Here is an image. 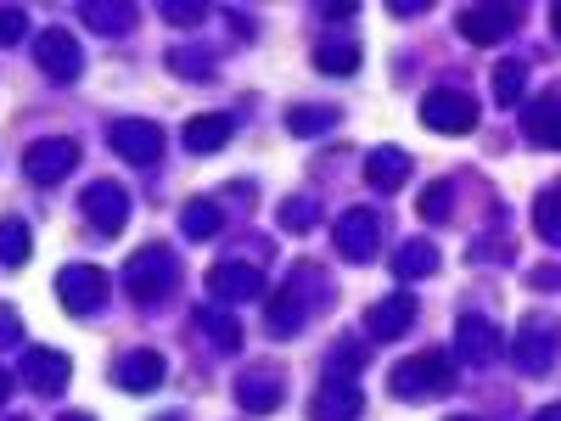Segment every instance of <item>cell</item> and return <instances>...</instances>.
Returning <instances> with one entry per match:
<instances>
[{
    "label": "cell",
    "instance_id": "35",
    "mask_svg": "<svg viewBox=\"0 0 561 421\" xmlns=\"http://www.w3.org/2000/svg\"><path fill=\"white\" fill-rule=\"evenodd\" d=\"M163 18L174 29H197L203 23V7H192V0H163Z\"/></svg>",
    "mask_w": 561,
    "mask_h": 421
},
{
    "label": "cell",
    "instance_id": "44",
    "mask_svg": "<svg viewBox=\"0 0 561 421\" xmlns=\"http://www.w3.org/2000/svg\"><path fill=\"white\" fill-rule=\"evenodd\" d=\"M449 421H472V416H449Z\"/></svg>",
    "mask_w": 561,
    "mask_h": 421
},
{
    "label": "cell",
    "instance_id": "36",
    "mask_svg": "<svg viewBox=\"0 0 561 421\" xmlns=\"http://www.w3.org/2000/svg\"><path fill=\"white\" fill-rule=\"evenodd\" d=\"M169 68H174V73H192V79H208V73H214L208 57H185V52H169Z\"/></svg>",
    "mask_w": 561,
    "mask_h": 421
},
{
    "label": "cell",
    "instance_id": "41",
    "mask_svg": "<svg viewBox=\"0 0 561 421\" xmlns=\"http://www.w3.org/2000/svg\"><path fill=\"white\" fill-rule=\"evenodd\" d=\"M57 421H96V416H90V410H62Z\"/></svg>",
    "mask_w": 561,
    "mask_h": 421
},
{
    "label": "cell",
    "instance_id": "26",
    "mask_svg": "<svg viewBox=\"0 0 561 421\" xmlns=\"http://www.w3.org/2000/svg\"><path fill=\"white\" fill-rule=\"evenodd\" d=\"M534 230H539L550 248H561V180L545 185V192L534 197Z\"/></svg>",
    "mask_w": 561,
    "mask_h": 421
},
{
    "label": "cell",
    "instance_id": "8",
    "mask_svg": "<svg viewBox=\"0 0 561 421\" xmlns=\"http://www.w3.org/2000/svg\"><path fill=\"white\" fill-rule=\"evenodd\" d=\"M505 354V332L483 315H460L455 320V360L460 365H494Z\"/></svg>",
    "mask_w": 561,
    "mask_h": 421
},
{
    "label": "cell",
    "instance_id": "14",
    "mask_svg": "<svg viewBox=\"0 0 561 421\" xmlns=\"http://www.w3.org/2000/svg\"><path fill=\"white\" fill-rule=\"evenodd\" d=\"M280 399H287V377H280L275 365H248L237 377V405L242 410L270 416V410H280Z\"/></svg>",
    "mask_w": 561,
    "mask_h": 421
},
{
    "label": "cell",
    "instance_id": "13",
    "mask_svg": "<svg viewBox=\"0 0 561 421\" xmlns=\"http://www.w3.org/2000/svg\"><path fill=\"white\" fill-rule=\"evenodd\" d=\"M208 293H214V304H248V298H259L264 293V275L253 270V264H242V259H219L214 270H208Z\"/></svg>",
    "mask_w": 561,
    "mask_h": 421
},
{
    "label": "cell",
    "instance_id": "45",
    "mask_svg": "<svg viewBox=\"0 0 561 421\" xmlns=\"http://www.w3.org/2000/svg\"><path fill=\"white\" fill-rule=\"evenodd\" d=\"M18 421H23V416H18Z\"/></svg>",
    "mask_w": 561,
    "mask_h": 421
},
{
    "label": "cell",
    "instance_id": "4",
    "mask_svg": "<svg viewBox=\"0 0 561 421\" xmlns=\"http://www.w3.org/2000/svg\"><path fill=\"white\" fill-rule=\"evenodd\" d=\"M73 169H79V140H68V135H45V140H34V147L23 152V174L34 185H57Z\"/></svg>",
    "mask_w": 561,
    "mask_h": 421
},
{
    "label": "cell",
    "instance_id": "40",
    "mask_svg": "<svg viewBox=\"0 0 561 421\" xmlns=\"http://www.w3.org/2000/svg\"><path fill=\"white\" fill-rule=\"evenodd\" d=\"M7 399H12V371L0 365V405H7Z\"/></svg>",
    "mask_w": 561,
    "mask_h": 421
},
{
    "label": "cell",
    "instance_id": "6",
    "mask_svg": "<svg viewBox=\"0 0 561 421\" xmlns=\"http://www.w3.org/2000/svg\"><path fill=\"white\" fill-rule=\"evenodd\" d=\"M57 298H62L68 315H96L107 304V270H96V264L57 270Z\"/></svg>",
    "mask_w": 561,
    "mask_h": 421
},
{
    "label": "cell",
    "instance_id": "43",
    "mask_svg": "<svg viewBox=\"0 0 561 421\" xmlns=\"http://www.w3.org/2000/svg\"><path fill=\"white\" fill-rule=\"evenodd\" d=\"M539 421H561V405H550V410H539Z\"/></svg>",
    "mask_w": 561,
    "mask_h": 421
},
{
    "label": "cell",
    "instance_id": "12",
    "mask_svg": "<svg viewBox=\"0 0 561 421\" xmlns=\"http://www.w3.org/2000/svg\"><path fill=\"white\" fill-rule=\"evenodd\" d=\"M84 219H90L96 237H118V230L129 225V192H124V185H113V180H96L84 192Z\"/></svg>",
    "mask_w": 561,
    "mask_h": 421
},
{
    "label": "cell",
    "instance_id": "5",
    "mask_svg": "<svg viewBox=\"0 0 561 421\" xmlns=\"http://www.w3.org/2000/svg\"><path fill=\"white\" fill-rule=\"evenodd\" d=\"M332 242L348 264H370L382 248V214H370V208H348L337 214V230H332Z\"/></svg>",
    "mask_w": 561,
    "mask_h": 421
},
{
    "label": "cell",
    "instance_id": "7",
    "mask_svg": "<svg viewBox=\"0 0 561 421\" xmlns=\"http://www.w3.org/2000/svg\"><path fill=\"white\" fill-rule=\"evenodd\" d=\"M107 140H113V152H118L124 163H135V169H152V163L163 158V129H158L152 118H118V124L107 129Z\"/></svg>",
    "mask_w": 561,
    "mask_h": 421
},
{
    "label": "cell",
    "instance_id": "21",
    "mask_svg": "<svg viewBox=\"0 0 561 421\" xmlns=\"http://www.w3.org/2000/svg\"><path fill=\"white\" fill-rule=\"evenodd\" d=\"M523 135L534 140V147H545V152H561V102H556V96L528 102V113H523Z\"/></svg>",
    "mask_w": 561,
    "mask_h": 421
},
{
    "label": "cell",
    "instance_id": "30",
    "mask_svg": "<svg viewBox=\"0 0 561 421\" xmlns=\"http://www.w3.org/2000/svg\"><path fill=\"white\" fill-rule=\"evenodd\" d=\"M523 84H528V68H523V62H500V68H494V102H500V107L523 102Z\"/></svg>",
    "mask_w": 561,
    "mask_h": 421
},
{
    "label": "cell",
    "instance_id": "22",
    "mask_svg": "<svg viewBox=\"0 0 561 421\" xmlns=\"http://www.w3.org/2000/svg\"><path fill=\"white\" fill-rule=\"evenodd\" d=\"M185 152H219L225 140H230V113H197V118H185Z\"/></svg>",
    "mask_w": 561,
    "mask_h": 421
},
{
    "label": "cell",
    "instance_id": "25",
    "mask_svg": "<svg viewBox=\"0 0 561 421\" xmlns=\"http://www.w3.org/2000/svg\"><path fill=\"white\" fill-rule=\"evenodd\" d=\"M197 326L208 332L214 349H225V354L242 349V326H237V315H230V309H197Z\"/></svg>",
    "mask_w": 561,
    "mask_h": 421
},
{
    "label": "cell",
    "instance_id": "42",
    "mask_svg": "<svg viewBox=\"0 0 561 421\" xmlns=\"http://www.w3.org/2000/svg\"><path fill=\"white\" fill-rule=\"evenodd\" d=\"M550 34L561 39V7H550Z\"/></svg>",
    "mask_w": 561,
    "mask_h": 421
},
{
    "label": "cell",
    "instance_id": "3",
    "mask_svg": "<svg viewBox=\"0 0 561 421\" xmlns=\"http://www.w3.org/2000/svg\"><path fill=\"white\" fill-rule=\"evenodd\" d=\"M455 354L444 349H427V354H415V360H399L388 371V388L393 399H433V394H449L455 388Z\"/></svg>",
    "mask_w": 561,
    "mask_h": 421
},
{
    "label": "cell",
    "instance_id": "15",
    "mask_svg": "<svg viewBox=\"0 0 561 421\" xmlns=\"http://www.w3.org/2000/svg\"><path fill=\"white\" fill-rule=\"evenodd\" d=\"M34 57H39V68L51 73L57 84H73V79L84 73V57H79V39H73L68 29H45V34H39V52H34Z\"/></svg>",
    "mask_w": 561,
    "mask_h": 421
},
{
    "label": "cell",
    "instance_id": "24",
    "mask_svg": "<svg viewBox=\"0 0 561 421\" xmlns=\"http://www.w3.org/2000/svg\"><path fill=\"white\" fill-rule=\"evenodd\" d=\"M180 225H185V237H192V242H208V237H219V230H225V214H219L214 197H192V203H185V214H180Z\"/></svg>",
    "mask_w": 561,
    "mask_h": 421
},
{
    "label": "cell",
    "instance_id": "18",
    "mask_svg": "<svg viewBox=\"0 0 561 421\" xmlns=\"http://www.w3.org/2000/svg\"><path fill=\"white\" fill-rule=\"evenodd\" d=\"M113 383L124 394H152L163 383V354L158 349H129L118 365H113Z\"/></svg>",
    "mask_w": 561,
    "mask_h": 421
},
{
    "label": "cell",
    "instance_id": "19",
    "mask_svg": "<svg viewBox=\"0 0 561 421\" xmlns=\"http://www.w3.org/2000/svg\"><path fill=\"white\" fill-rule=\"evenodd\" d=\"M511 29H517L511 7H466L460 12V39H472V45H500Z\"/></svg>",
    "mask_w": 561,
    "mask_h": 421
},
{
    "label": "cell",
    "instance_id": "27",
    "mask_svg": "<svg viewBox=\"0 0 561 421\" xmlns=\"http://www.w3.org/2000/svg\"><path fill=\"white\" fill-rule=\"evenodd\" d=\"M433 270H438V248L433 242H404L393 253V275L399 281H421V275H433Z\"/></svg>",
    "mask_w": 561,
    "mask_h": 421
},
{
    "label": "cell",
    "instance_id": "2",
    "mask_svg": "<svg viewBox=\"0 0 561 421\" xmlns=\"http://www.w3.org/2000/svg\"><path fill=\"white\" fill-rule=\"evenodd\" d=\"M325 298H332V287L320 281V270H314V264H298V270L287 275V287L270 298V338H298L304 320H309V309L325 304Z\"/></svg>",
    "mask_w": 561,
    "mask_h": 421
},
{
    "label": "cell",
    "instance_id": "39",
    "mask_svg": "<svg viewBox=\"0 0 561 421\" xmlns=\"http://www.w3.org/2000/svg\"><path fill=\"white\" fill-rule=\"evenodd\" d=\"M427 7H415V0H393V18H421Z\"/></svg>",
    "mask_w": 561,
    "mask_h": 421
},
{
    "label": "cell",
    "instance_id": "20",
    "mask_svg": "<svg viewBox=\"0 0 561 421\" xmlns=\"http://www.w3.org/2000/svg\"><path fill=\"white\" fill-rule=\"evenodd\" d=\"M410 152L404 147H370V158H365V180L377 185V192H399V185L410 180Z\"/></svg>",
    "mask_w": 561,
    "mask_h": 421
},
{
    "label": "cell",
    "instance_id": "23",
    "mask_svg": "<svg viewBox=\"0 0 561 421\" xmlns=\"http://www.w3.org/2000/svg\"><path fill=\"white\" fill-rule=\"evenodd\" d=\"M84 23L96 29V34H107V39H118V34H129L140 23V7H124V0H96V7H84Z\"/></svg>",
    "mask_w": 561,
    "mask_h": 421
},
{
    "label": "cell",
    "instance_id": "34",
    "mask_svg": "<svg viewBox=\"0 0 561 421\" xmlns=\"http://www.w3.org/2000/svg\"><path fill=\"white\" fill-rule=\"evenodd\" d=\"M28 34V12H18V7H0V45H18Z\"/></svg>",
    "mask_w": 561,
    "mask_h": 421
},
{
    "label": "cell",
    "instance_id": "17",
    "mask_svg": "<svg viewBox=\"0 0 561 421\" xmlns=\"http://www.w3.org/2000/svg\"><path fill=\"white\" fill-rule=\"evenodd\" d=\"M415 326V298L410 293H393V298H382V304H370V315H365V332H370V343H393V338H404Z\"/></svg>",
    "mask_w": 561,
    "mask_h": 421
},
{
    "label": "cell",
    "instance_id": "33",
    "mask_svg": "<svg viewBox=\"0 0 561 421\" xmlns=\"http://www.w3.org/2000/svg\"><path fill=\"white\" fill-rule=\"evenodd\" d=\"M314 225V203L309 197H287L280 203V230H309Z\"/></svg>",
    "mask_w": 561,
    "mask_h": 421
},
{
    "label": "cell",
    "instance_id": "29",
    "mask_svg": "<svg viewBox=\"0 0 561 421\" xmlns=\"http://www.w3.org/2000/svg\"><path fill=\"white\" fill-rule=\"evenodd\" d=\"M34 253V237L23 219H0V264H28Z\"/></svg>",
    "mask_w": 561,
    "mask_h": 421
},
{
    "label": "cell",
    "instance_id": "10",
    "mask_svg": "<svg viewBox=\"0 0 561 421\" xmlns=\"http://www.w3.org/2000/svg\"><path fill=\"white\" fill-rule=\"evenodd\" d=\"M421 124L438 135H466L478 129V102L460 96V90H433V96H421Z\"/></svg>",
    "mask_w": 561,
    "mask_h": 421
},
{
    "label": "cell",
    "instance_id": "31",
    "mask_svg": "<svg viewBox=\"0 0 561 421\" xmlns=\"http://www.w3.org/2000/svg\"><path fill=\"white\" fill-rule=\"evenodd\" d=\"M287 124H293V135H314V129H332L337 113H332V107H293Z\"/></svg>",
    "mask_w": 561,
    "mask_h": 421
},
{
    "label": "cell",
    "instance_id": "1",
    "mask_svg": "<svg viewBox=\"0 0 561 421\" xmlns=\"http://www.w3.org/2000/svg\"><path fill=\"white\" fill-rule=\"evenodd\" d=\"M174 287H180V259H174V248L147 242L140 253H129V264H124V293H129L140 309H158Z\"/></svg>",
    "mask_w": 561,
    "mask_h": 421
},
{
    "label": "cell",
    "instance_id": "38",
    "mask_svg": "<svg viewBox=\"0 0 561 421\" xmlns=\"http://www.w3.org/2000/svg\"><path fill=\"white\" fill-rule=\"evenodd\" d=\"M354 12H359V0H332V7H325V18H337V23L354 18Z\"/></svg>",
    "mask_w": 561,
    "mask_h": 421
},
{
    "label": "cell",
    "instance_id": "16",
    "mask_svg": "<svg viewBox=\"0 0 561 421\" xmlns=\"http://www.w3.org/2000/svg\"><path fill=\"white\" fill-rule=\"evenodd\" d=\"M68 377H73V371H68V354H62V349H28V354H23V383H28L39 399L62 394Z\"/></svg>",
    "mask_w": 561,
    "mask_h": 421
},
{
    "label": "cell",
    "instance_id": "28",
    "mask_svg": "<svg viewBox=\"0 0 561 421\" xmlns=\"http://www.w3.org/2000/svg\"><path fill=\"white\" fill-rule=\"evenodd\" d=\"M314 68H320V73H337V79L359 73V45H354V39H325L320 52H314Z\"/></svg>",
    "mask_w": 561,
    "mask_h": 421
},
{
    "label": "cell",
    "instance_id": "11",
    "mask_svg": "<svg viewBox=\"0 0 561 421\" xmlns=\"http://www.w3.org/2000/svg\"><path fill=\"white\" fill-rule=\"evenodd\" d=\"M359 410H365V394H359V383L348 377V371H332L309 399V421H354Z\"/></svg>",
    "mask_w": 561,
    "mask_h": 421
},
{
    "label": "cell",
    "instance_id": "9",
    "mask_svg": "<svg viewBox=\"0 0 561 421\" xmlns=\"http://www.w3.org/2000/svg\"><path fill=\"white\" fill-rule=\"evenodd\" d=\"M561 349V332H556V320H523V332L511 338V360H517V371H528V377H539V371H550Z\"/></svg>",
    "mask_w": 561,
    "mask_h": 421
},
{
    "label": "cell",
    "instance_id": "32",
    "mask_svg": "<svg viewBox=\"0 0 561 421\" xmlns=\"http://www.w3.org/2000/svg\"><path fill=\"white\" fill-rule=\"evenodd\" d=\"M449 197H455V185H449V180H444V185H427V192H421V203H415V208H421V219L438 225V219L449 214Z\"/></svg>",
    "mask_w": 561,
    "mask_h": 421
},
{
    "label": "cell",
    "instance_id": "37",
    "mask_svg": "<svg viewBox=\"0 0 561 421\" xmlns=\"http://www.w3.org/2000/svg\"><path fill=\"white\" fill-rule=\"evenodd\" d=\"M18 338H23V315L12 304H0V349H12Z\"/></svg>",
    "mask_w": 561,
    "mask_h": 421
}]
</instances>
